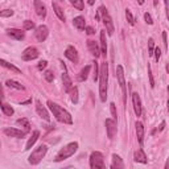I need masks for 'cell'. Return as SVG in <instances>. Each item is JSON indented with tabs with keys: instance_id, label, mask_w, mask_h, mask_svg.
Returning a JSON list of instances; mask_svg holds the SVG:
<instances>
[{
	"instance_id": "obj_1",
	"label": "cell",
	"mask_w": 169,
	"mask_h": 169,
	"mask_svg": "<svg viewBox=\"0 0 169 169\" xmlns=\"http://www.w3.org/2000/svg\"><path fill=\"white\" fill-rule=\"evenodd\" d=\"M99 96L102 102L107 99V84H108V64L103 62L99 70Z\"/></svg>"
},
{
	"instance_id": "obj_2",
	"label": "cell",
	"mask_w": 169,
	"mask_h": 169,
	"mask_svg": "<svg viewBox=\"0 0 169 169\" xmlns=\"http://www.w3.org/2000/svg\"><path fill=\"white\" fill-rule=\"evenodd\" d=\"M48 106H49V108H50V111L53 112V116H54L58 122L65 123V124H72L73 123L72 115H70L64 107H61V106H58L57 103H54V102H52V100H48Z\"/></svg>"
},
{
	"instance_id": "obj_3",
	"label": "cell",
	"mask_w": 169,
	"mask_h": 169,
	"mask_svg": "<svg viewBox=\"0 0 169 169\" xmlns=\"http://www.w3.org/2000/svg\"><path fill=\"white\" fill-rule=\"evenodd\" d=\"M77 149H78V143L77 141H73V143H69L68 145H65L64 148H61L60 149V152L57 153V156L54 159V161L56 163H60V161H64V160L66 159H69V157H72L73 155L77 152Z\"/></svg>"
},
{
	"instance_id": "obj_4",
	"label": "cell",
	"mask_w": 169,
	"mask_h": 169,
	"mask_svg": "<svg viewBox=\"0 0 169 169\" xmlns=\"http://www.w3.org/2000/svg\"><path fill=\"white\" fill-rule=\"evenodd\" d=\"M46 152H48V147L46 145H42L41 144L40 147H37V148L34 149L32 153H30V156L28 159L29 164H32V165H37V164L41 161L44 157H45Z\"/></svg>"
},
{
	"instance_id": "obj_5",
	"label": "cell",
	"mask_w": 169,
	"mask_h": 169,
	"mask_svg": "<svg viewBox=\"0 0 169 169\" xmlns=\"http://www.w3.org/2000/svg\"><path fill=\"white\" fill-rule=\"evenodd\" d=\"M98 12H99V15L102 16V21H103V24L106 25V32H107L110 36H111V34H114V24H112V20H111V16L108 15V11L106 10V7L100 6L99 10H98Z\"/></svg>"
},
{
	"instance_id": "obj_6",
	"label": "cell",
	"mask_w": 169,
	"mask_h": 169,
	"mask_svg": "<svg viewBox=\"0 0 169 169\" xmlns=\"http://www.w3.org/2000/svg\"><path fill=\"white\" fill-rule=\"evenodd\" d=\"M116 77H118V81H119V86H120L122 91H123V102H124V104H126V102H127V86H126L124 70H123V66L122 65H118L116 66Z\"/></svg>"
},
{
	"instance_id": "obj_7",
	"label": "cell",
	"mask_w": 169,
	"mask_h": 169,
	"mask_svg": "<svg viewBox=\"0 0 169 169\" xmlns=\"http://www.w3.org/2000/svg\"><path fill=\"white\" fill-rule=\"evenodd\" d=\"M90 167L92 169H102L104 168V159H103V155L100 152H92L90 155Z\"/></svg>"
},
{
	"instance_id": "obj_8",
	"label": "cell",
	"mask_w": 169,
	"mask_h": 169,
	"mask_svg": "<svg viewBox=\"0 0 169 169\" xmlns=\"http://www.w3.org/2000/svg\"><path fill=\"white\" fill-rule=\"evenodd\" d=\"M104 126H106V131H107L108 139L112 140L115 133H116V120H114V119H106Z\"/></svg>"
},
{
	"instance_id": "obj_9",
	"label": "cell",
	"mask_w": 169,
	"mask_h": 169,
	"mask_svg": "<svg viewBox=\"0 0 169 169\" xmlns=\"http://www.w3.org/2000/svg\"><path fill=\"white\" fill-rule=\"evenodd\" d=\"M38 49L34 48V46H29L26 48L25 50L23 52V60L24 61H32V60H36L38 57Z\"/></svg>"
},
{
	"instance_id": "obj_10",
	"label": "cell",
	"mask_w": 169,
	"mask_h": 169,
	"mask_svg": "<svg viewBox=\"0 0 169 169\" xmlns=\"http://www.w3.org/2000/svg\"><path fill=\"white\" fill-rule=\"evenodd\" d=\"M48 34H49V29L46 25H40L36 28V32H34V36H36L37 41L38 42H44L45 40L48 38Z\"/></svg>"
},
{
	"instance_id": "obj_11",
	"label": "cell",
	"mask_w": 169,
	"mask_h": 169,
	"mask_svg": "<svg viewBox=\"0 0 169 169\" xmlns=\"http://www.w3.org/2000/svg\"><path fill=\"white\" fill-rule=\"evenodd\" d=\"M65 57L68 60H70L72 62H74V64H77V62H78V52H77V49H75L74 46H72V45H69L68 48H66V50H65Z\"/></svg>"
},
{
	"instance_id": "obj_12",
	"label": "cell",
	"mask_w": 169,
	"mask_h": 169,
	"mask_svg": "<svg viewBox=\"0 0 169 169\" xmlns=\"http://www.w3.org/2000/svg\"><path fill=\"white\" fill-rule=\"evenodd\" d=\"M4 133L7 136H11V137H17V139H23V137L26 135V131H21V130H17V128H6L4 130Z\"/></svg>"
},
{
	"instance_id": "obj_13",
	"label": "cell",
	"mask_w": 169,
	"mask_h": 169,
	"mask_svg": "<svg viewBox=\"0 0 169 169\" xmlns=\"http://www.w3.org/2000/svg\"><path fill=\"white\" fill-rule=\"evenodd\" d=\"M87 48H88L90 53L95 57V58H98V57L102 56L100 54V48H99V45H98V42L94 41V40H88V41H87Z\"/></svg>"
},
{
	"instance_id": "obj_14",
	"label": "cell",
	"mask_w": 169,
	"mask_h": 169,
	"mask_svg": "<svg viewBox=\"0 0 169 169\" xmlns=\"http://www.w3.org/2000/svg\"><path fill=\"white\" fill-rule=\"evenodd\" d=\"M132 103H133V110H135L136 116H141V100L137 92L132 94Z\"/></svg>"
},
{
	"instance_id": "obj_15",
	"label": "cell",
	"mask_w": 169,
	"mask_h": 169,
	"mask_svg": "<svg viewBox=\"0 0 169 169\" xmlns=\"http://www.w3.org/2000/svg\"><path fill=\"white\" fill-rule=\"evenodd\" d=\"M7 33H8V36H11L12 38H15V40H19V41H23V40L25 38V33L23 32V30L16 29V28L7 29Z\"/></svg>"
},
{
	"instance_id": "obj_16",
	"label": "cell",
	"mask_w": 169,
	"mask_h": 169,
	"mask_svg": "<svg viewBox=\"0 0 169 169\" xmlns=\"http://www.w3.org/2000/svg\"><path fill=\"white\" fill-rule=\"evenodd\" d=\"M33 4H34V11H36L37 16H40V17H42V19H44V17L46 16V7L42 4L41 0H34Z\"/></svg>"
},
{
	"instance_id": "obj_17",
	"label": "cell",
	"mask_w": 169,
	"mask_h": 169,
	"mask_svg": "<svg viewBox=\"0 0 169 169\" xmlns=\"http://www.w3.org/2000/svg\"><path fill=\"white\" fill-rule=\"evenodd\" d=\"M36 110H37V114L44 119V120H46V122L50 120V116H49L48 110L41 104V102L40 100H36Z\"/></svg>"
},
{
	"instance_id": "obj_18",
	"label": "cell",
	"mask_w": 169,
	"mask_h": 169,
	"mask_svg": "<svg viewBox=\"0 0 169 169\" xmlns=\"http://www.w3.org/2000/svg\"><path fill=\"white\" fill-rule=\"evenodd\" d=\"M136 127V136H137V140H139V144L143 145V141H144V126L141 122H136L135 124Z\"/></svg>"
},
{
	"instance_id": "obj_19",
	"label": "cell",
	"mask_w": 169,
	"mask_h": 169,
	"mask_svg": "<svg viewBox=\"0 0 169 169\" xmlns=\"http://www.w3.org/2000/svg\"><path fill=\"white\" fill-rule=\"evenodd\" d=\"M100 54L106 57L107 54V40H106V30L100 32Z\"/></svg>"
},
{
	"instance_id": "obj_20",
	"label": "cell",
	"mask_w": 169,
	"mask_h": 169,
	"mask_svg": "<svg viewBox=\"0 0 169 169\" xmlns=\"http://www.w3.org/2000/svg\"><path fill=\"white\" fill-rule=\"evenodd\" d=\"M133 160H135L136 163H143V164H145V163H147V156H145L144 151H143V149L135 151V153H133Z\"/></svg>"
},
{
	"instance_id": "obj_21",
	"label": "cell",
	"mask_w": 169,
	"mask_h": 169,
	"mask_svg": "<svg viewBox=\"0 0 169 169\" xmlns=\"http://www.w3.org/2000/svg\"><path fill=\"white\" fill-rule=\"evenodd\" d=\"M62 82H64V87H65L66 91H70V90H72L73 82H72V79H70V77L68 75V73H66V72L62 73Z\"/></svg>"
},
{
	"instance_id": "obj_22",
	"label": "cell",
	"mask_w": 169,
	"mask_h": 169,
	"mask_svg": "<svg viewBox=\"0 0 169 169\" xmlns=\"http://www.w3.org/2000/svg\"><path fill=\"white\" fill-rule=\"evenodd\" d=\"M111 168H112V169H123L124 168V164L122 161L120 156H118V155H112V164H111Z\"/></svg>"
},
{
	"instance_id": "obj_23",
	"label": "cell",
	"mask_w": 169,
	"mask_h": 169,
	"mask_svg": "<svg viewBox=\"0 0 169 169\" xmlns=\"http://www.w3.org/2000/svg\"><path fill=\"white\" fill-rule=\"evenodd\" d=\"M38 136H40V132H38V131H33L32 136H30L29 140L26 141V145H25V149H26V151L30 149V148H32V147L34 145V143H36L37 139H38Z\"/></svg>"
},
{
	"instance_id": "obj_24",
	"label": "cell",
	"mask_w": 169,
	"mask_h": 169,
	"mask_svg": "<svg viewBox=\"0 0 169 169\" xmlns=\"http://www.w3.org/2000/svg\"><path fill=\"white\" fill-rule=\"evenodd\" d=\"M0 66H3V68L11 70V72H15V73H19V74L21 73V70L19 68H16L15 65H12V64H10V62H7L6 60H2V58H0Z\"/></svg>"
},
{
	"instance_id": "obj_25",
	"label": "cell",
	"mask_w": 169,
	"mask_h": 169,
	"mask_svg": "<svg viewBox=\"0 0 169 169\" xmlns=\"http://www.w3.org/2000/svg\"><path fill=\"white\" fill-rule=\"evenodd\" d=\"M52 7H53V10H54V13L57 15V17H58L61 21H65L66 17H65V13H64V11H62V8L57 3H52Z\"/></svg>"
},
{
	"instance_id": "obj_26",
	"label": "cell",
	"mask_w": 169,
	"mask_h": 169,
	"mask_svg": "<svg viewBox=\"0 0 169 169\" xmlns=\"http://www.w3.org/2000/svg\"><path fill=\"white\" fill-rule=\"evenodd\" d=\"M73 24H74L75 28L79 29V30L84 29V26H86V23H84V17H82V16H77V17H74Z\"/></svg>"
},
{
	"instance_id": "obj_27",
	"label": "cell",
	"mask_w": 169,
	"mask_h": 169,
	"mask_svg": "<svg viewBox=\"0 0 169 169\" xmlns=\"http://www.w3.org/2000/svg\"><path fill=\"white\" fill-rule=\"evenodd\" d=\"M0 107H2V111L4 112V115H7V116H11V115H13V112H15L12 106L6 103V102H0Z\"/></svg>"
},
{
	"instance_id": "obj_28",
	"label": "cell",
	"mask_w": 169,
	"mask_h": 169,
	"mask_svg": "<svg viewBox=\"0 0 169 169\" xmlns=\"http://www.w3.org/2000/svg\"><path fill=\"white\" fill-rule=\"evenodd\" d=\"M6 84L8 87H13V88H16V90H21V91H24L25 90V87L23 86L21 83L19 82H16V81H13V79H8V81L6 82Z\"/></svg>"
},
{
	"instance_id": "obj_29",
	"label": "cell",
	"mask_w": 169,
	"mask_h": 169,
	"mask_svg": "<svg viewBox=\"0 0 169 169\" xmlns=\"http://www.w3.org/2000/svg\"><path fill=\"white\" fill-rule=\"evenodd\" d=\"M90 70H91V66L90 65H87V66H84V68L82 69V72L81 74H79V81H86L87 77H88V73H90Z\"/></svg>"
},
{
	"instance_id": "obj_30",
	"label": "cell",
	"mask_w": 169,
	"mask_h": 169,
	"mask_svg": "<svg viewBox=\"0 0 169 169\" xmlns=\"http://www.w3.org/2000/svg\"><path fill=\"white\" fill-rule=\"evenodd\" d=\"M16 123L19 124V126L24 127L26 132H29V131H30V124H29V120H28V119H25V118H21V119H19V120H17Z\"/></svg>"
},
{
	"instance_id": "obj_31",
	"label": "cell",
	"mask_w": 169,
	"mask_h": 169,
	"mask_svg": "<svg viewBox=\"0 0 169 169\" xmlns=\"http://www.w3.org/2000/svg\"><path fill=\"white\" fill-rule=\"evenodd\" d=\"M70 98H72L73 103H78V88L77 87H72V90H70Z\"/></svg>"
},
{
	"instance_id": "obj_32",
	"label": "cell",
	"mask_w": 169,
	"mask_h": 169,
	"mask_svg": "<svg viewBox=\"0 0 169 169\" xmlns=\"http://www.w3.org/2000/svg\"><path fill=\"white\" fill-rule=\"evenodd\" d=\"M72 4L74 6V8H77L78 11H82L84 8V4H83V0H70Z\"/></svg>"
},
{
	"instance_id": "obj_33",
	"label": "cell",
	"mask_w": 169,
	"mask_h": 169,
	"mask_svg": "<svg viewBox=\"0 0 169 169\" xmlns=\"http://www.w3.org/2000/svg\"><path fill=\"white\" fill-rule=\"evenodd\" d=\"M34 28V23L32 20H25L24 23H23V29L24 30H30V29H33Z\"/></svg>"
},
{
	"instance_id": "obj_34",
	"label": "cell",
	"mask_w": 169,
	"mask_h": 169,
	"mask_svg": "<svg viewBox=\"0 0 169 169\" xmlns=\"http://www.w3.org/2000/svg\"><path fill=\"white\" fill-rule=\"evenodd\" d=\"M153 50H155V41H153V38H149L148 40V54L153 56Z\"/></svg>"
},
{
	"instance_id": "obj_35",
	"label": "cell",
	"mask_w": 169,
	"mask_h": 169,
	"mask_svg": "<svg viewBox=\"0 0 169 169\" xmlns=\"http://www.w3.org/2000/svg\"><path fill=\"white\" fill-rule=\"evenodd\" d=\"M126 17H127V21L130 23V25L135 24V19H133V16H132V13H131L130 10H126Z\"/></svg>"
},
{
	"instance_id": "obj_36",
	"label": "cell",
	"mask_w": 169,
	"mask_h": 169,
	"mask_svg": "<svg viewBox=\"0 0 169 169\" xmlns=\"http://www.w3.org/2000/svg\"><path fill=\"white\" fill-rule=\"evenodd\" d=\"M44 77H45V79L48 82H53V79H54V74H53V72H50V70H46V72L44 73Z\"/></svg>"
},
{
	"instance_id": "obj_37",
	"label": "cell",
	"mask_w": 169,
	"mask_h": 169,
	"mask_svg": "<svg viewBox=\"0 0 169 169\" xmlns=\"http://www.w3.org/2000/svg\"><path fill=\"white\" fill-rule=\"evenodd\" d=\"M13 12L12 10H3V11H0V17H11L13 16Z\"/></svg>"
},
{
	"instance_id": "obj_38",
	"label": "cell",
	"mask_w": 169,
	"mask_h": 169,
	"mask_svg": "<svg viewBox=\"0 0 169 169\" xmlns=\"http://www.w3.org/2000/svg\"><path fill=\"white\" fill-rule=\"evenodd\" d=\"M110 110H111V115H112V119H114V120H116L118 114H116V107H115V103H111V104H110Z\"/></svg>"
},
{
	"instance_id": "obj_39",
	"label": "cell",
	"mask_w": 169,
	"mask_h": 169,
	"mask_svg": "<svg viewBox=\"0 0 169 169\" xmlns=\"http://www.w3.org/2000/svg\"><path fill=\"white\" fill-rule=\"evenodd\" d=\"M148 77H149L151 87H155V81H153V75H152V69H151V66H149V65H148Z\"/></svg>"
},
{
	"instance_id": "obj_40",
	"label": "cell",
	"mask_w": 169,
	"mask_h": 169,
	"mask_svg": "<svg viewBox=\"0 0 169 169\" xmlns=\"http://www.w3.org/2000/svg\"><path fill=\"white\" fill-rule=\"evenodd\" d=\"M144 20H145V23H147V24H149V25H152V24H153L152 16H151L148 12H145V13H144Z\"/></svg>"
},
{
	"instance_id": "obj_41",
	"label": "cell",
	"mask_w": 169,
	"mask_h": 169,
	"mask_svg": "<svg viewBox=\"0 0 169 169\" xmlns=\"http://www.w3.org/2000/svg\"><path fill=\"white\" fill-rule=\"evenodd\" d=\"M153 54H155V60H156V61L159 62L160 57H161V49H160V48H155V50H153Z\"/></svg>"
},
{
	"instance_id": "obj_42",
	"label": "cell",
	"mask_w": 169,
	"mask_h": 169,
	"mask_svg": "<svg viewBox=\"0 0 169 169\" xmlns=\"http://www.w3.org/2000/svg\"><path fill=\"white\" fill-rule=\"evenodd\" d=\"M92 68H94V81H98V78H99V70H98V64H96V62H94Z\"/></svg>"
},
{
	"instance_id": "obj_43",
	"label": "cell",
	"mask_w": 169,
	"mask_h": 169,
	"mask_svg": "<svg viewBox=\"0 0 169 169\" xmlns=\"http://www.w3.org/2000/svg\"><path fill=\"white\" fill-rule=\"evenodd\" d=\"M46 65H48V61H45V60H44V61H40L37 69H38V70H44V69L46 68Z\"/></svg>"
},
{
	"instance_id": "obj_44",
	"label": "cell",
	"mask_w": 169,
	"mask_h": 169,
	"mask_svg": "<svg viewBox=\"0 0 169 169\" xmlns=\"http://www.w3.org/2000/svg\"><path fill=\"white\" fill-rule=\"evenodd\" d=\"M84 30H86V33L88 34V36H92V34L95 33V30L92 26H84Z\"/></svg>"
},
{
	"instance_id": "obj_45",
	"label": "cell",
	"mask_w": 169,
	"mask_h": 169,
	"mask_svg": "<svg viewBox=\"0 0 169 169\" xmlns=\"http://www.w3.org/2000/svg\"><path fill=\"white\" fill-rule=\"evenodd\" d=\"M163 42H164V48L165 50L168 49V38H167V32H163Z\"/></svg>"
},
{
	"instance_id": "obj_46",
	"label": "cell",
	"mask_w": 169,
	"mask_h": 169,
	"mask_svg": "<svg viewBox=\"0 0 169 169\" xmlns=\"http://www.w3.org/2000/svg\"><path fill=\"white\" fill-rule=\"evenodd\" d=\"M0 102H4V91H3V84L0 83Z\"/></svg>"
},
{
	"instance_id": "obj_47",
	"label": "cell",
	"mask_w": 169,
	"mask_h": 169,
	"mask_svg": "<svg viewBox=\"0 0 169 169\" xmlns=\"http://www.w3.org/2000/svg\"><path fill=\"white\" fill-rule=\"evenodd\" d=\"M164 128H165V122H161V124H160V127H159V131H163Z\"/></svg>"
},
{
	"instance_id": "obj_48",
	"label": "cell",
	"mask_w": 169,
	"mask_h": 169,
	"mask_svg": "<svg viewBox=\"0 0 169 169\" xmlns=\"http://www.w3.org/2000/svg\"><path fill=\"white\" fill-rule=\"evenodd\" d=\"M164 4H165V11H167V16H168V11H169V8H168V0H164Z\"/></svg>"
},
{
	"instance_id": "obj_49",
	"label": "cell",
	"mask_w": 169,
	"mask_h": 169,
	"mask_svg": "<svg viewBox=\"0 0 169 169\" xmlns=\"http://www.w3.org/2000/svg\"><path fill=\"white\" fill-rule=\"evenodd\" d=\"M87 3H88V4H90V6H92V4H94V3H95V0H87Z\"/></svg>"
},
{
	"instance_id": "obj_50",
	"label": "cell",
	"mask_w": 169,
	"mask_h": 169,
	"mask_svg": "<svg viewBox=\"0 0 169 169\" xmlns=\"http://www.w3.org/2000/svg\"><path fill=\"white\" fill-rule=\"evenodd\" d=\"M153 6H159V0H153Z\"/></svg>"
},
{
	"instance_id": "obj_51",
	"label": "cell",
	"mask_w": 169,
	"mask_h": 169,
	"mask_svg": "<svg viewBox=\"0 0 169 169\" xmlns=\"http://www.w3.org/2000/svg\"><path fill=\"white\" fill-rule=\"evenodd\" d=\"M26 103H30V100H25V102H21V104H26Z\"/></svg>"
},
{
	"instance_id": "obj_52",
	"label": "cell",
	"mask_w": 169,
	"mask_h": 169,
	"mask_svg": "<svg viewBox=\"0 0 169 169\" xmlns=\"http://www.w3.org/2000/svg\"><path fill=\"white\" fill-rule=\"evenodd\" d=\"M137 2H139L140 6H141V4H144V0H137Z\"/></svg>"
},
{
	"instance_id": "obj_53",
	"label": "cell",
	"mask_w": 169,
	"mask_h": 169,
	"mask_svg": "<svg viewBox=\"0 0 169 169\" xmlns=\"http://www.w3.org/2000/svg\"><path fill=\"white\" fill-rule=\"evenodd\" d=\"M61 2H64V0H61Z\"/></svg>"
}]
</instances>
